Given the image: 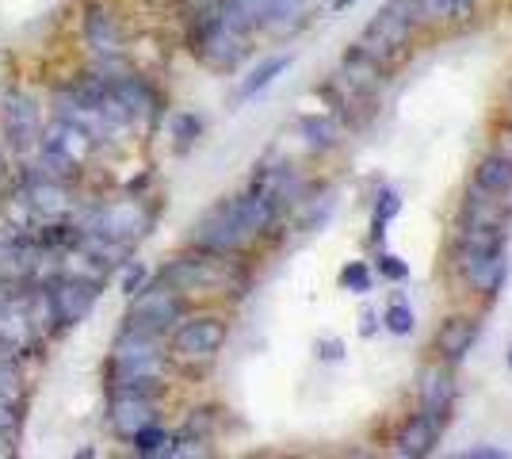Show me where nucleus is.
Returning <instances> with one entry per match:
<instances>
[{
    "mask_svg": "<svg viewBox=\"0 0 512 459\" xmlns=\"http://www.w3.org/2000/svg\"><path fill=\"white\" fill-rule=\"evenodd\" d=\"M165 383V352L161 337L123 329L111 349V391L157 394Z\"/></svg>",
    "mask_w": 512,
    "mask_h": 459,
    "instance_id": "obj_1",
    "label": "nucleus"
},
{
    "mask_svg": "<svg viewBox=\"0 0 512 459\" xmlns=\"http://www.w3.org/2000/svg\"><path fill=\"white\" fill-rule=\"evenodd\" d=\"M417 23H421V16H417V0H390L383 12L367 23V31L360 35L356 50L386 69L409 46L413 31H417Z\"/></svg>",
    "mask_w": 512,
    "mask_h": 459,
    "instance_id": "obj_2",
    "label": "nucleus"
},
{
    "mask_svg": "<svg viewBox=\"0 0 512 459\" xmlns=\"http://www.w3.org/2000/svg\"><path fill=\"white\" fill-rule=\"evenodd\" d=\"M157 280H165L169 287H176L180 295H184V291H237V287L245 284V272H241L226 253H207V249H199L192 257H176Z\"/></svg>",
    "mask_w": 512,
    "mask_h": 459,
    "instance_id": "obj_3",
    "label": "nucleus"
},
{
    "mask_svg": "<svg viewBox=\"0 0 512 459\" xmlns=\"http://www.w3.org/2000/svg\"><path fill=\"white\" fill-rule=\"evenodd\" d=\"M92 150H96V138L69 123V119H54L43 134H39V169L62 176V180H73V176L85 169L92 161Z\"/></svg>",
    "mask_w": 512,
    "mask_h": 459,
    "instance_id": "obj_4",
    "label": "nucleus"
},
{
    "mask_svg": "<svg viewBox=\"0 0 512 459\" xmlns=\"http://www.w3.org/2000/svg\"><path fill=\"white\" fill-rule=\"evenodd\" d=\"M180 318H184V295L165 284V280H157V284H146L142 291H134V303H130L127 318H123V329L165 337L169 329H176Z\"/></svg>",
    "mask_w": 512,
    "mask_h": 459,
    "instance_id": "obj_5",
    "label": "nucleus"
},
{
    "mask_svg": "<svg viewBox=\"0 0 512 459\" xmlns=\"http://www.w3.org/2000/svg\"><path fill=\"white\" fill-rule=\"evenodd\" d=\"M81 230H92L107 241H119V245H134L150 234L153 226V207L146 199H115V203H104L96 211H88L85 222H77Z\"/></svg>",
    "mask_w": 512,
    "mask_h": 459,
    "instance_id": "obj_6",
    "label": "nucleus"
},
{
    "mask_svg": "<svg viewBox=\"0 0 512 459\" xmlns=\"http://www.w3.org/2000/svg\"><path fill=\"white\" fill-rule=\"evenodd\" d=\"M226 345V322L214 314H199L188 322H176L172 329V356L184 364H207Z\"/></svg>",
    "mask_w": 512,
    "mask_h": 459,
    "instance_id": "obj_7",
    "label": "nucleus"
},
{
    "mask_svg": "<svg viewBox=\"0 0 512 459\" xmlns=\"http://www.w3.org/2000/svg\"><path fill=\"white\" fill-rule=\"evenodd\" d=\"M23 203L31 207L35 222H54L65 219L73 211V192H69V180L46 173V169H27L20 184Z\"/></svg>",
    "mask_w": 512,
    "mask_h": 459,
    "instance_id": "obj_8",
    "label": "nucleus"
},
{
    "mask_svg": "<svg viewBox=\"0 0 512 459\" xmlns=\"http://www.w3.org/2000/svg\"><path fill=\"white\" fill-rule=\"evenodd\" d=\"M451 264H455L459 280L478 295H497V287L505 284V249L451 245Z\"/></svg>",
    "mask_w": 512,
    "mask_h": 459,
    "instance_id": "obj_9",
    "label": "nucleus"
},
{
    "mask_svg": "<svg viewBox=\"0 0 512 459\" xmlns=\"http://www.w3.org/2000/svg\"><path fill=\"white\" fill-rule=\"evenodd\" d=\"M0 131H4V146L12 153L27 157L31 150H39V104L27 92H8L4 108H0Z\"/></svg>",
    "mask_w": 512,
    "mask_h": 459,
    "instance_id": "obj_10",
    "label": "nucleus"
},
{
    "mask_svg": "<svg viewBox=\"0 0 512 459\" xmlns=\"http://www.w3.org/2000/svg\"><path fill=\"white\" fill-rule=\"evenodd\" d=\"M195 249H207V253H226L234 257L249 245V234L241 230V222L234 219L230 203H218L214 211H207L203 219L195 222V234H192Z\"/></svg>",
    "mask_w": 512,
    "mask_h": 459,
    "instance_id": "obj_11",
    "label": "nucleus"
},
{
    "mask_svg": "<svg viewBox=\"0 0 512 459\" xmlns=\"http://www.w3.org/2000/svg\"><path fill=\"white\" fill-rule=\"evenodd\" d=\"M451 406H455V379H451L444 364H428L421 372V414L444 429L451 417Z\"/></svg>",
    "mask_w": 512,
    "mask_h": 459,
    "instance_id": "obj_12",
    "label": "nucleus"
},
{
    "mask_svg": "<svg viewBox=\"0 0 512 459\" xmlns=\"http://www.w3.org/2000/svg\"><path fill=\"white\" fill-rule=\"evenodd\" d=\"M157 421V406L153 394L138 391H111V425L119 437H134L142 425Z\"/></svg>",
    "mask_w": 512,
    "mask_h": 459,
    "instance_id": "obj_13",
    "label": "nucleus"
},
{
    "mask_svg": "<svg viewBox=\"0 0 512 459\" xmlns=\"http://www.w3.org/2000/svg\"><path fill=\"white\" fill-rule=\"evenodd\" d=\"M85 43L92 54H100V58H115L119 54V23H115V16L107 12L104 4H88L85 12Z\"/></svg>",
    "mask_w": 512,
    "mask_h": 459,
    "instance_id": "obj_14",
    "label": "nucleus"
},
{
    "mask_svg": "<svg viewBox=\"0 0 512 459\" xmlns=\"http://www.w3.org/2000/svg\"><path fill=\"white\" fill-rule=\"evenodd\" d=\"M463 222H478V226H497L509 230V203L501 192H486V188H470L467 203H463Z\"/></svg>",
    "mask_w": 512,
    "mask_h": 459,
    "instance_id": "obj_15",
    "label": "nucleus"
},
{
    "mask_svg": "<svg viewBox=\"0 0 512 459\" xmlns=\"http://www.w3.org/2000/svg\"><path fill=\"white\" fill-rule=\"evenodd\" d=\"M474 341H478V318H467V314H455L436 329V352L444 360H463Z\"/></svg>",
    "mask_w": 512,
    "mask_h": 459,
    "instance_id": "obj_16",
    "label": "nucleus"
},
{
    "mask_svg": "<svg viewBox=\"0 0 512 459\" xmlns=\"http://www.w3.org/2000/svg\"><path fill=\"white\" fill-rule=\"evenodd\" d=\"M436 437H440V425H436V421H428L425 414H413L406 425L398 429V437H394V452H398V456H409V459H421L436 448Z\"/></svg>",
    "mask_w": 512,
    "mask_h": 459,
    "instance_id": "obj_17",
    "label": "nucleus"
},
{
    "mask_svg": "<svg viewBox=\"0 0 512 459\" xmlns=\"http://www.w3.org/2000/svg\"><path fill=\"white\" fill-rule=\"evenodd\" d=\"M474 184L486 188V192H501L505 196L512 188V157H505V153H486L478 161V169H474Z\"/></svg>",
    "mask_w": 512,
    "mask_h": 459,
    "instance_id": "obj_18",
    "label": "nucleus"
},
{
    "mask_svg": "<svg viewBox=\"0 0 512 459\" xmlns=\"http://www.w3.org/2000/svg\"><path fill=\"white\" fill-rule=\"evenodd\" d=\"M291 66V54H276V58H268V62H260V66L241 81V88H237V100H249V96H256V92H264V88L276 81L283 69Z\"/></svg>",
    "mask_w": 512,
    "mask_h": 459,
    "instance_id": "obj_19",
    "label": "nucleus"
},
{
    "mask_svg": "<svg viewBox=\"0 0 512 459\" xmlns=\"http://www.w3.org/2000/svg\"><path fill=\"white\" fill-rule=\"evenodd\" d=\"M509 230H497V226H478V222H463L455 245H470V249H505Z\"/></svg>",
    "mask_w": 512,
    "mask_h": 459,
    "instance_id": "obj_20",
    "label": "nucleus"
},
{
    "mask_svg": "<svg viewBox=\"0 0 512 459\" xmlns=\"http://www.w3.org/2000/svg\"><path fill=\"white\" fill-rule=\"evenodd\" d=\"M130 440H134V452H138V456H169V448H172V433H165L157 421L142 425Z\"/></svg>",
    "mask_w": 512,
    "mask_h": 459,
    "instance_id": "obj_21",
    "label": "nucleus"
},
{
    "mask_svg": "<svg viewBox=\"0 0 512 459\" xmlns=\"http://www.w3.org/2000/svg\"><path fill=\"white\" fill-rule=\"evenodd\" d=\"M302 138L314 146V150H329V146H337V127H333V119H318V115H306L299 123Z\"/></svg>",
    "mask_w": 512,
    "mask_h": 459,
    "instance_id": "obj_22",
    "label": "nucleus"
},
{
    "mask_svg": "<svg viewBox=\"0 0 512 459\" xmlns=\"http://www.w3.org/2000/svg\"><path fill=\"white\" fill-rule=\"evenodd\" d=\"M383 322L390 333H398V337H406V333H413V326H417V318H413V310H409L406 303H390L383 314Z\"/></svg>",
    "mask_w": 512,
    "mask_h": 459,
    "instance_id": "obj_23",
    "label": "nucleus"
},
{
    "mask_svg": "<svg viewBox=\"0 0 512 459\" xmlns=\"http://www.w3.org/2000/svg\"><path fill=\"white\" fill-rule=\"evenodd\" d=\"M203 131V123L195 119V115H176V123H172V138H176V150H192V142L199 138Z\"/></svg>",
    "mask_w": 512,
    "mask_h": 459,
    "instance_id": "obj_24",
    "label": "nucleus"
},
{
    "mask_svg": "<svg viewBox=\"0 0 512 459\" xmlns=\"http://www.w3.org/2000/svg\"><path fill=\"white\" fill-rule=\"evenodd\" d=\"M417 16H421V23L459 20L455 16V0H417Z\"/></svg>",
    "mask_w": 512,
    "mask_h": 459,
    "instance_id": "obj_25",
    "label": "nucleus"
},
{
    "mask_svg": "<svg viewBox=\"0 0 512 459\" xmlns=\"http://www.w3.org/2000/svg\"><path fill=\"white\" fill-rule=\"evenodd\" d=\"M341 287L356 291V295H367V291H371V272H367L360 261L344 264V268H341Z\"/></svg>",
    "mask_w": 512,
    "mask_h": 459,
    "instance_id": "obj_26",
    "label": "nucleus"
},
{
    "mask_svg": "<svg viewBox=\"0 0 512 459\" xmlns=\"http://www.w3.org/2000/svg\"><path fill=\"white\" fill-rule=\"evenodd\" d=\"M119 287H123V295H134V291H142L146 287V268L138 261H123V272H119Z\"/></svg>",
    "mask_w": 512,
    "mask_h": 459,
    "instance_id": "obj_27",
    "label": "nucleus"
},
{
    "mask_svg": "<svg viewBox=\"0 0 512 459\" xmlns=\"http://www.w3.org/2000/svg\"><path fill=\"white\" fill-rule=\"evenodd\" d=\"M20 352L12 349V345H8V341H0V383H4V379H23L20 375Z\"/></svg>",
    "mask_w": 512,
    "mask_h": 459,
    "instance_id": "obj_28",
    "label": "nucleus"
},
{
    "mask_svg": "<svg viewBox=\"0 0 512 459\" xmlns=\"http://www.w3.org/2000/svg\"><path fill=\"white\" fill-rule=\"evenodd\" d=\"M379 276H383V280H394V284H398V280H406V276H409V264L398 261L394 253H379Z\"/></svg>",
    "mask_w": 512,
    "mask_h": 459,
    "instance_id": "obj_29",
    "label": "nucleus"
},
{
    "mask_svg": "<svg viewBox=\"0 0 512 459\" xmlns=\"http://www.w3.org/2000/svg\"><path fill=\"white\" fill-rule=\"evenodd\" d=\"M398 211H402V199L394 196V192H383L379 203H375V222H390Z\"/></svg>",
    "mask_w": 512,
    "mask_h": 459,
    "instance_id": "obj_30",
    "label": "nucleus"
},
{
    "mask_svg": "<svg viewBox=\"0 0 512 459\" xmlns=\"http://www.w3.org/2000/svg\"><path fill=\"white\" fill-rule=\"evenodd\" d=\"M505 456H509L505 448H490V444H474V448L463 452V459H505Z\"/></svg>",
    "mask_w": 512,
    "mask_h": 459,
    "instance_id": "obj_31",
    "label": "nucleus"
},
{
    "mask_svg": "<svg viewBox=\"0 0 512 459\" xmlns=\"http://www.w3.org/2000/svg\"><path fill=\"white\" fill-rule=\"evenodd\" d=\"M318 356H321V360H341V356H344V345H341V341H321V345H318Z\"/></svg>",
    "mask_w": 512,
    "mask_h": 459,
    "instance_id": "obj_32",
    "label": "nucleus"
},
{
    "mask_svg": "<svg viewBox=\"0 0 512 459\" xmlns=\"http://www.w3.org/2000/svg\"><path fill=\"white\" fill-rule=\"evenodd\" d=\"M493 153H505V157H512V127H501V134H497V150Z\"/></svg>",
    "mask_w": 512,
    "mask_h": 459,
    "instance_id": "obj_33",
    "label": "nucleus"
},
{
    "mask_svg": "<svg viewBox=\"0 0 512 459\" xmlns=\"http://www.w3.org/2000/svg\"><path fill=\"white\" fill-rule=\"evenodd\" d=\"M360 322H363L360 333H363V337H371V333H375V310H363V314H360Z\"/></svg>",
    "mask_w": 512,
    "mask_h": 459,
    "instance_id": "obj_34",
    "label": "nucleus"
},
{
    "mask_svg": "<svg viewBox=\"0 0 512 459\" xmlns=\"http://www.w3.org/2000/svg\"><path fill=\"white\" fill-rule=\"evenodd\" d=\"M470 8H474V0H455V16H470Z\"/></svg>",
    "mask_w": 512,
    "mask_h": 459,
    "instance_id": "obj_35",
    "label": "nucleus"
},
{
    "mask_svg": "<svg viewBox=\"0 0 512 459\" xmlns=\"http://www.w3.org/2000/svg\"><path fill=\"white\" fill-rule=\"evenodd\" d=\"M4 176H8V157H4V142H0V184H4Z\"/></svg>",
    "mask_w": 512,
    "mask_h": 459,
    "instance_id": "obj_36",
    "label": "nucleus"
},
{
    "mask_svg": "<svg viewBox=\"0 0 512 459\" xmlns=\"http://www.w3.org/2000/svg\"><path fill=\"white\" fill-rule=\"evenodd\" d=\"M509 368H512V349H509Z\"/></svg>",
    "mask_w": 512,
    "mask_h": 459,
    "instance_id": "obj_37",
    "label": "nucleus"
}]
</instances>
